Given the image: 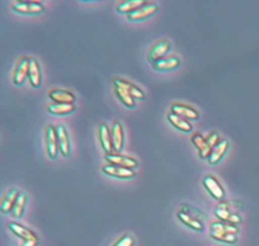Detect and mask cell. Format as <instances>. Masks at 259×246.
<instances>
[{"instance_id": "cell-32", "label": "cell", "mask_w": 259, "mask_h": 246, "mask_svg": "<svg viewBox=\"0 0 259 246\" xmlns=\"http://www.w3.org/2000/svg\"><path fill=\"white\" fill-rule=\"evenodd\" d=\"M205 140H206V143L209 145L210 148L214 147V146L218 144V142L220 141V140H219V133L215 132V131H211V132L207 135V137H206Z\"/></svg>"}, {"instance_id": "cell-28", "label": "cell", "mask_w": 259, "mask_h": 246, "mask_svg": "<svg viewBox=\"0 0 259 246\" xmlns=\"http://www.w3.org/2000/svg\"><path fill=\"white\" fill-rule=\"evenodd\" d=\"M209 229H215V230H221V231H225L227 233H231V234H236L239 232V229L236 225L231 224V223H227V222H223V221H214L211 222L209 225Z\"/></svg>"}, {"instance_id": "cell-4", "label": "cell", "mask_w": 259, "mask_h": 246, "mask_svg": "<svg viewBox=\"0 0 259 246\" xmlns=\"http://www.w3.org/2000/svg\"><path fill=\"white\" fill-rule=\"evenodd\" d=\"M157 10H158V5L155 2L146 1V3L143 6L126 14V17L128 20H132V21L142 20V19L148 18L149 16L154 14Z\"/></svg>"}, {"instance_id": "cell-10", "label": "cell", "mask_w": 259, "mask_h": 246, "mask_svg": "<svg viewBox=\"0 0 259 246\" xmlns=\"http://www.w3.org/2000/svg\"><path fill=\"white\" fill-rule=\"evenodd\" d=\"M7 228L9 229L10 232H12L15 236L20 238L22 241H27V240H38L37 236L28 228L16 223V222H7L6 223Z\"/></svg>"}, {"instance_id": "cell-21", "label": "cell", "mask_w": 259, "mask_h": 246, "mask_svg": "<svg viewBox=\"0 0 259 246\" xmlns=\"http://www.w3.org/2000/svg\"><path fill=\"white\" fill-rule=\"evenodd\" d=\"M26 199H27L26 193L24 191H18V194L10 211V215L12 218L18 219L22 217V214L24 212V208L26 204Z\"/></svg>"}, {"instance_id": "cell-25", "label": "cell", "mask_w": 259, "mask_h": 246, "mask_svg": "<svg viewBox=\"0 0 259 246\" xmlns=\"http://www.w3.org/2000/svg\"><path fill=\"white\" fill-rule=\"evenodd\" d=\"M167 118L171 122L172 126H174L176 129L180 130L182 132H190L192 130V127L187 119H185L171 111L167 113Z\"/></svg>"}, {"instance_id": "cell-30", "label": "cell", "mask_w": 259, "mask_h": 246, "mask_svg": "<svg viewBox=\"0 0 259 246\" xmlns=\"http://www.w3.org/2000/svg\"><path fill=\"white\" fill-rule=\"evenodd\" d=\"M114 92L116 94V96L120 99V101L127 107H135L136 103H135V100L134 98L128 94L126 93L124 90L118 88V87H114Z\"/></svg>"}, {"instance_id": "cell-7", "label": "cell", "mask_w": 259, "mask_h": 246, "mask_svg": "<svg viewBox=\"0 0 259 246\" xmlns=\"http://www.w3.org/2000/svg\"><path fill=\"white\" fill-rule=\"evenodd\" d=\"M114 87H118L122 90H124L126 93H128L133 98L136 99H144L145 98V94L142 91V89H140L137 85H135L134 83L122 79V78H118V77H114L112 79Z\"/></svg>"}, {"instance_id": "cell-22", "label": "cell", "mask_w": 259, "mask_h": 246, "mask_svg": "<svg viewBox=\"0 0 259 246\" xmlns=\"http://www.w3.org/2000/svg\"><path fill=\"white\" fill-rule=\"evenodd\" d=\"M18 194V190L16 188H10L7 192L3 195L0 200V212L3 214L10 213L12 206L15 201V198Z\"/></svg>"}, {"instance_id": "cell-18", "label": "cell", "mask_w": 259, "mask_h": 246, "mask_svg": "<svg viewBox=\"0 0 259 246\" xmlns=\"http://www.w3.org/2000/svg\"><path fill=\"white\" fill-rule=\"evenodd\" d=\"M28 80L32 87L38 88L41 82V74L38 63L33 58H28Z\"/></svg>"}, {"instance_id": "cell-27", "label": "cell", "mask_w": 259, "mask_h": 246, "mask_svg": "<svg viewBox=\"0 0 259 246\" xmlns=\"http://www.w3.org/2000/svg\"><path fill=\"white\" fill-rule=\"evenodd\" d=\"M177 218H178L183 224H185L186 226H188L189 228H191V229H193V230H196V231H201V230H203V225H202V223H200V222L194 220L193 218L189 217L188 215H186L185 213H183V212H181V211L177 212Z\"/></svg>"}, {"instance_id": "cell-11", "label": "cell", "mask_w": 259, "mask_h": 246, "mask_svg": "<svg viewBox=\"0 0 259 246\" xmlns=\"http://www.w3.org/2000/svg\"><path fill=\"white\" fill-rule=\"evenodd\" d=\"M110 138H111V145L114 152H120L123 147V132L121 125L114 120L110 126Z\"/></svg>"}, {"instance_id": "cell-14", "label": "cell", "mask_w": 259, "mask_h": 246, "mask_svg": "<svg viewBox=\"0 0 259 246\" xmlns=\"http://www.w3.org/2000/svg\"><path fill=\"white\" fill-rule=\"evenodd\" d=\"M229 147V141L227 139H222L218 142V144L211 148L210 154L207 157L208 163L213 165L217 164L225 155V153L227 152Z\"/></svg>"}, {"instance_id": "cell-9", "label": "cell", "mask_w": 259, "mask_h": 246, "mask_svg": "<svg viewBox=\"0 0 259 246\" xmlns=\"http://www.w3.org/2000/svg\"><path fill=\"white\" fill-rule=\"evenodd\" d=\"M56 134H57V144H58V150L61 152V154L65 157H68L70 154V141L69 136L67 134V131L65 127L61 124H58L56 127Z\"/></svg>"}, {"instance_id": "cell-5", "label": "cell", "mask_w": 259, "mask_h": 246, "mask_svg": "<svg viewBox=\"0 0 259 246\" xmlns=\"http://www.w3.org/2000/svg\"><path fill=\"white\" fill-rule=\"evenodd\" d=\"M45 142L49 157L51 159H55L58 154V144L56 129L52 125H47L45 128Z\"/></svg>"}, {"instance_id": "cell-13", "label": "cell", "mask_w": 259, "mask_h": 246, "mask_svg": "<svg viewBox=\"0 0 259 246\" xmlns=\"http://www.w3.org/2000/svg\"><path fill=\"white\" fill-rule=\"evenodd\" d=\"M101 169L104 173L117 178H133L136 175L135 171L131 168H124L111 164H105Z\"/></svg>"}, {"instance_id": "cell-8", "label": "cell", "mask_w": 259, "mask_h": 246, "mask_svg": "<svg viewBox=\"0 0 259 246\" xmlns=\"http://www.w3.org/2000/svg\"><path fill=\"white\" fill-rule=\"evenodd\" d=\"M202 183L212 197L218 200L223 199V197L225 196V190L220 182L212 175H205L202 178Z\"/></svg>"}, {"instance_id": "cell-20", "label": "cell", "mask_w": 259, "mask_h": 246, "mask_svg": "<svg viewBox=\"0 0 259 246\" xmlns=\"http://www.w3.org/2000/svg\"><path fill=\"white\" fill-rule=\"evenodd\" d=\"M98 137H99V142L101 144L102 149L106 153H111L112 145H111V138H110V130L104 122L98 124Z\"/></svg>"}, {"instance_id": "cell-3", "label": "cell", "mask_w": 259, "mask_h": 246, "mask_svg": "<svg viewBox=\"0 0 259 246\" xmlns=\"http://www.w3.org/2000/svg\"><path fill=\"white\" fill-rule=\"evenodd\" d=\"M170 48H171V44H170V42L168 39L162 38V39L158 40L149 50L148 55H147L148 61L150 63H154L157 60L165 57V55L170 50Z\"/></svg>"}, {"instance_id": "cell-26", "label": "cell", "mask_w": 259, "mask_h": 246, "mask_svg": "<svg viewBox=\"0 0 259 246\" xmlns=\"http://www.w3.org/2000/svg\"><path fill=\"white\" fill-rule=\"evenodd\" d=\"M209 236L220 242L223 243H228V244H234L237 242V235L236 234H231L227 233L221 230H215V229H209Z\"/></svg>"}, {"instance_id": "cell-12", "label": "cell", "mask_w": 259, "mask_h": 246, "mask_svg": "<svg viewBox=\"0 0 259 246\" xmlns=\"http://www.w3.org/2000/svg\"><path fill=\"white\" fill-rule=\"evenodd\" d=\"M28 74V58L22 57L18 61L12 76V81L16 85H21Z\"/></svg>"}, {"instance_id": "cell-17", "label": "cell", "mask_w": 259, "mask_h": 246, "mask_svg": "<svg viewBox=\"0 0 259 246\" xmlns=\"http://www.w3.org/2000/svg\"><path fill=\"white\" fill-rule=\"evenodd\" d=\"M171 112L185 118V119H197L198 112L191 106L181 104V103H173L171 105Z\"/></svg>"}, {"instance_id": "cell-24", "label": "cell", "mask_w": 259, "mask_h": 246, "mask_svg": "<svg viewBox=\"0 0 259 246\" xmlns=\"http://www.w3.org/2000/svg\"><path fill=\"white\" fill-rule=\"evenodd\" d=\"M47 109L50 113L56 114V115H63V114H68L75 109V104L74 103H56L52 102L48 104Z\"/></svg>"}, {"instance_id": "cell-2", "label": "cell", "mask_w": 259, "mask_h": 246, "mask_svg": "<svg viewBox=\"0 0 259 246\" xmlns=\"http://www.w3.org/2000/svg\"><path fill=\"white\" fill-rule=\"evenodd\" d=\"M11 8L23 14H38L44 11V5L38 1H13Z\"/></svg>"}, {"instance_id": "cell-6", "label": "cell", "mask_w": 259, "mask_h": 246, "mask_svg": "<svg viewBox=\"0 0 259 246\" xmlns=\"http://www.w3.org/2000/svg\"><path fill=\"white\" fill-rule=\"evenodd\" d=\"M104 158L105 160L108 161V164L115 165V166H120V167L131 168V169L138 166V162L134 158L130 156L121 155L118 153H105Z\"/></svg>"}, {"instance_id": "cell-15", "label": "cell", "mask_w": 259, "mask_h": 246, "mask_svg": "<svg viewBox=\"0 0 259 246\" xmlns=\"http://www.w3.org/2000/svg\"><path fill=\"white\" fill-rule=\"evenodd\" d=\"M179 64L180 61L176 56H167L152 63V67L157 71H169L177 68Z\"/></svg>"}, {"instance_id": "cell-33", "label": "cell", "mask_w": 259, "mask_h": 246, "mask_svg": "<svg viewBox=\"0 0 259 246\" xmlns=\"http://www.w3.org/2000/svg\"><path fill=\"white\" fill-rule=\"evenodd\" d=\"M38 240H27V241H23L20 246H37Z\"/></svg>"}, {"instance_id": "cell-31", "label": "cell", "mask_w": 259, "mask_h": 246, "mask_svg": "<svg viewBox=\"0 0 259 246\" xmlns=\"http://www.w3.org/2000/svg\"><path fill=\"white\" fill-rule=\"evenodd\" d=\"M135 239L130 234L122 235L112 246H134Z\"/></svg>"}, {"instance_id": "cell-1", "label": "cell", "mask_w": 259, "mask_h": 246, "mask_svg": "<svg viewBox=\"0 0 259 246\" xmlns=\"http://www.w3.org/2000/svg\"><path fill=\"white\" fill-rule=\"evenodd\" d=\"M242 207L243 204L239 200H221L215 206L213 213L220 221L237 225L242 222V218L237 214Z\"/></svg>"}, {"instance_id": "cell-23", "label": "cell", "mask_w": 259, "mask_h": 246, "mask_svg": "<svg viewBox=\"0 0 259 246\" xmlns=\"http://www.w3.org/2000/svg\"><path fill=\"white\" fill-rule=\"evenodd\" d=\"M145 3H146L145 0H123V1H119L118 3H116L115 10L118 13L128 14L130 12L143 6Z\"/></svg>"}, {"instance_id": "cell-29", "label": "cell", "mask_w": 259, "mask_h": 246, "mask_svg": "<svg viewBox=\"0 0 259 246\" xmlns=\"http://www.w3.org/2000/svg\"><path fill=\"white\" fill-rule=\"evenodd\" d=\"M180 211L185 213L186 215H188L189 217L193 218L194 220H196V221H198L200 223H202L206 219L205 215L202 212H200L198 209H195V208H193V207H191V206H189L187 203H183L181 206V210Z\"/></svg>"}, {"instance_id": "cell-19", "label": "cell", "mask_w": 259, "mask_h": 246, "mask_svg": "<svg viewBox=\"0 0 259 246\" xmlns=\"http://www.w3.org/2000/svg\"><path fill=\"white\" fill-rule=\"evenodd\" d=\"M191 142L198 150V155L201 159H205L210 154L211 148L206 143V140L199 134V133H193L191 135Z\"/></svg>"}, {"instance_id": "cell-16", "label": "cell", "mask_w": 259, "mask_h": 246, "mask_svg": "<svg viewBox=\"0 0 259 246\" xmlns=\"http://www.w3.org/2000/svg\"><path fill=\"white\" fill-rule=\"evenodd\" d=\"M48 95L56 103H74L76 99L72 92L65 89H51Z\"/></svg>"}]
</instances>
